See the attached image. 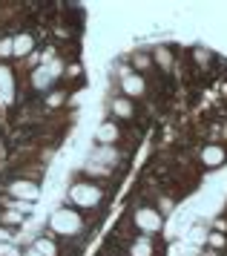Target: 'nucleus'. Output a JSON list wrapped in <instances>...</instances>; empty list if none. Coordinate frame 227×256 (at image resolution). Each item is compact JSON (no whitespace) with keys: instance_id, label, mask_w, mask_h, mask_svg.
Wrapping results in <instances>:
<instances>
[{"instance_id":"4","label":"nucleus","mask_w":227,"mask_h":256,"mask_svg":"<svg viewBox=\"0 0 227 256\" xmlns=\"http://www.w3.org/2000/svg\"><path fill=\"white\" fill-rule=\"evenodd\" d=\"M29 49H32V38H29V35L12 38V55H26Z\"/></svg>"},{"instance_id":"2","label":"nucleus","mask_w":227,"mask_h":256,"mask_svg":"<svg viewBox=\"0 0 227 256\" xmlns=\"http://www.w3.org/2000/svg\"><path fill=\"white\" fill-rule=\"evenodd\" d=\"M136 222L141 224V228H147V230L161 228V216H158V213H152V210H141V213L136 216Z\"/></svg>"},{"instance_id":"3","label":"nucleus","mask_w":227,"mask_h":256,"mask_svg":"<svg viewBox=\"0 0 227 256\" xmlns=\"http://www.w3.org/2000/svg\"><path fill=\"white\" fill-rule=\"evenodd\" d=\"M72 196H75V202H80V204H92V202H98L95 187H75Z\"/></svg>"},{"instance_id":"10","label":"nucleus","mask_w":227,"mask_h":256,"mask_svg":"<svg viewBox=\"0 0 227 256\" xmlns=\"http://www.w3.org/2000/svg\"><path fill=\"white\" fill-rule=\"evenodd\" d=\"M38 248H40V250H44L46 256H55V248H52V244L46 242V239H44V242H38Z\"/></svg>"},{"instance_id":"12","label":"nucleus","mask_w":227,"mask_h":256,"mask_svg":"<svg viewBox=\"0 0 227 256\" xmlns=\"http://www.w3.org/2000/svg\"><path fill=\"white\" fill-rule=\"evenodd\" d=\"M210 244H216V248H222V244H224V239H222V233H213V236H210Z\"/></svg>"},{"instance_id":"1","label":"nucleus","mask_w":227,"mask_h":256,"mask_svg":"<svg viewBox=\"0 0 227 256\" xmlns=\"http://www.w3.org/2000/svg\"><path fill=\"white\" fill-rule=\"evenodd\" d=\"M12 193H14L18 198L26 196L29 202H34V198H38V187L29 184V182H14V184H12Z\"/></svg>"},{"instance_id":"11","label":"nucleus","mask_w":227,"mask_h":256,"mask_svg":"<svg viewBox=\"0 0 227 256\" xmlns=\"http://www.w3.org/2000/svg\"><path fill=\"white\" fill-rule=\"evenodd\" d=\"M115 112L126 116V112H130V104H126V101H118V104H115Z\"/></svg>"},{"instance_id":"8","label":"nucleus","mask_w":227,"mask_h":256,"mask_svg":"<svg viewBox=\"0 0 227 256\" xmlns=\"http://www.w3.org/2000/svg\"><path fill=\"white\" fill-rule=\"evenodd\" d=\"M132 256H150V242L147 239H138L136 248H132Z\"/></svg>"},{"instance_id":"6","label":"nucleus","mask_w":227,"mask_h":256,"mask_svg":"<svg viewBox=\"0 0 227 256\" xmlns=\"http://www.w3.org/2000/svg\"><path fill=\"white\" fill-rule=\"evenodd\" d=\"M124 90L136 95V92L144 90V84H141V78H136V75H124Z\"/></svg>"},{"instance_id":"7","label":"nucleus","mask_w":227,"mask_h":256,"mask_svg":"<svg viewBox=\"0 0 227 256\" xmlns=\"http://www.w3.org/2000/svg\"><path fill=\"white\" fill-rule=\"evenodd\" d=\"M222 158H224L222 147H207V150H204V162H207V164H218Z\"/></svg>"},{"instance_id":"9","label":"nucleus","mask_w":227,"mask_h":256,"mask_svg":"<svg viewBox=\"0 0 227 256\" xmlns=\"http://www.w3.org/2000/svg\"><path fill=\"white\" fill-rule=\"evenodd\" d=\"M101 138H104V141H110V138H115V127H112V124H106V127L101 130Z\"/></svg>"},{"instance_id":"5","label":"nucleus","mask_w":227,"mask_h":256,"mask_svg":"<svg viewBox=\"0 0 227 256\" xmlns=\"http://www.w3.org/2000/svg\"><path fill=\"white\" fill-rule=\"evenodd\" d=\"M52 224H55L58 230H75L78 228V219L75 216H66V213H58L55 219H52Z\"/></svg>"}]
</instances>
